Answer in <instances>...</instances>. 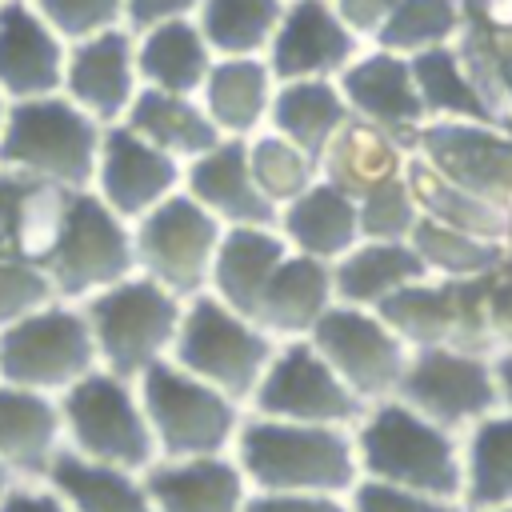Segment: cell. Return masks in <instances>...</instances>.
<instances>
[{"label":"cell","mask_w":512,"mask_h":512,"mask_svg":"<svg viewBox=\"0 0 512 512\" xmlns=\"http://www.w3.org/2000/svg\"><path fill=\"white\" fill-rule=\"evenodd\" d=\"M100 140L104 124L92 120L64 92L12 100L0 128V168L80 192L92 188Z\"/></svg>","instance_id":"cell-3"},{"label":"cell","mask_w":512,"mask_h":512,"mask_svg":"<svg viewBox=\"0 0 512 512\" xmlns=\"http://www.w3.org/2000/svg\"><path fill=\"white\" fill-rule=\"evenodd\" d=\"M272 96H276V76L264 56H216L200 88V104L220 128V136H240V140L268 128Z\"/></svg>","instance_id":"cell-26"},{"label":"cell","mask_w":512,"mask_h":512,"mask_svg":"<svg viewBox=\"0 0 512 512\" xmlns=\"http://www.w3.org/2000/svg\"><path fill=\"white\" fill-rule=\"evenodd\" d=\"M408 152L412 148H404L388 132H380V128H372V124H364V120L352 116L332 136V144L320 152V176L332 180L336 188H344L356 200L368 188L400 176L404 164H408Z\"/></svg>","instance_id":"cell-34"},{"label":"cell","mask_w":512,"mask_h":512,"mask_svg":"<svg viewBox=\"0 0 512 512\" xmlns=\"http://www.w3.org/2000/svg\"><path fill=\"white\" fill-rule=\"evenodd\" d=\"M492 364H496L500 400H504V408H512V348H504V352H492Z\"/></svg>","instance_id":"cell-53"},{"label":"cell","mask_w":512,"mask_h":512,"mask_svg":"<svg viewBox=\"0 0 512 512\" xmlns=\"http://www.w3.org/2000/svg\"><path fill=\"white\" fill-rule=\"evenodd\" d=\"M456 512H464V508H456Z\"/></svg>","instance_id":"cell-57"},{"label":"cell","mask_w":512,"mask_h":512,"mask_svg":"<svg viewBox=\"0 0 512 512\" xmlns=\"http://www.w3.org/2000/svg\"><path fill=\"white\" fill-rule=\"evenodd\" d=\"M156 512H244L252 484L232 452L156 460L144 472Z\"/></svg>","instance_id":"cell-22"},{"label":"cell","mask_w":512,"mask_h":512,"mask_svg":"<svg viewBox=\"0 0 512 512\" xmlns=\"http://www.w3.org/2000/svg\"><path fill=\"white\" fill-rule=\"evenodd\" d=\"M412 152L444 180L512 212V128L472 120H428Z\"/></svg>","instance_id":"cell-15"},{"label":"cell","mask_w":512,"mask_h":512,"mask_svg":"<svg viewBox=\"0 0 512 512\" xmlns=\"http://www.w3.org/2000/svg\"><path fill=\"white\" fill-rule=\"evenodd\" d=\"M364 400L340 380V372L320 356V348L304 340H280L248 412L276 416V420H304V424H344L352 428L364 416Z\"/></svg>","instance_id":"cell-12"},{"label":"cell","mask_w":512,"mask_h":512,"mask_svg":"<svg viewBox=\"0 0 512 512\" xmlns=\"http://www.w3.org/2000/svg\"><path fill=\"white\" fill-rule=\"evenodd\" d=\"M244 512H352L336 492H248Z\"/></svg>","instance_id":"cell-46"},{"label":"cell","mask_w":512,"mask_h":512,"mask_svg":"<svg viewBox=\"0 0 512 512\" xmlns=\"http://www.w3.org/2000/svg\"><path fill=\"white\" fill-rule=\"evenodd\" d=\"M360 476L460 504V432L428 420L400 396L376 400L352 424Z\"/></svg>","instance_id":"cell-2"},{"label":"cell","mask_w":512,"mask_h":512,"mask_svg":"<svg viewBox=\"0 0 512 512\" xmlns=\"http://www.w3.org/2000/svg\"><path fill=\"white\" fill-rule=\"evenodd\" d=\"M360 52H364V40L344 24L332 0H288L264 60L276 84L336 80Z\"/></svg>","instance_id":"cell-17"},{"label":"cell","mask_w":512,"mask_h":512,"mask_svg":"<svg viewBox=\"0 0 512 512\" xmlns=\"http://www.w3.org/2000/svg\"><path fill=\"white\" fill-rule=\"evenodd\" d=\"M376 312L408 348L456 344V348L492 352L484 332V276L476 280L420 276L400 292H392Z\"/></svg>","instance_id":"cell-14"},{"label":"cell","mask_w":512,"mask_h":512,"mask_svg":"<svg viewBox=\"0 0 512 512\" xmlns=\"http://www.w3.org/2000/svg\"><path fill=\"white\" fill-rule=\"evenodd\" d=\"M280 340H272L252 316L228 308L220 296L200 292L184 300V320L172 344V356L192 376L208 380L212 388L228 392L248 408L272 352Z\"/></svg>","instance_id":"cell-7"},{"label":"cell","mask_w":512,"mask_h":512,"mask_svg":"<svg viewBox=\"0 0 512 512\" xmlns=\"http://www.w3.org/2000/svg\"><path fill=\"white\" fill-rule=\"evenodd\" d=\"M508 244H512V236H508Z\"/></svg>","instance_id":"cell-58"},{"label":"cell","mask_w":512,"mask_h":512,"mask_svg":"<svg viewBox=\"0 0 512 512\" xmlns=\"http://www.w3.org/2000/svg\"><path fill=\"white\" fill-rule=\"evenodd\" d=\"M408 60H412V76H416L428 120H472V124L512 128L504 120V112L488 100V92L476 84V76L468 72L456 40L440 44V48H428V52H416Z\"/></svg>","instance_id":"cell-31"},{"label":"cell","mask_w":512,"mask_h":512,"mask_svg":"<svg viewBox=\"0 0 512 512\" xmlns=\"http://www.w3.org/2000/svg\"><path fill=\"white\" fill-rule=\"evenodd\" d=\"M512 504V408H496L460 432V508L492 512Z\"/></svg>","instance_id":"cell-29"},{"label":"cell","mask_w":512,"mask_h":512,"mask_svg":"<svg viewBox=\"0 0 512 512\" xmlns=\"http://www.w3.org/2000/svg\"><path fill=\"white\" fill-rule=\"evenodd\" d=\"M212 64H216V52L192 16L164 20V24L136 32V68H140L144 88L200 96Z\"/></svg>","instance_id":"cell-28"},{"label":"cell","mask_w":512,"mask_h":512,"mask_svg":"<svg viewBox=\"0 0 512 512\" xmlns=\"http://www.w3.org/2000/svg\"><path fill=\"white\" fill-rule=\"evenodd\" d=\"M120 124H128L132 132H140L144 140H152L180 164L196 160L216 140H224L212 116L204 112L200 96H180V92H160V88H140V96L132 100Z\"/></svg>","instance_id":"cell-32"},{"label":"cell","mask_w":512,"mask_h":512,"mask_svg":"<svg viewBox=\"0 0 512 512\" xmlns=\"http://www.w3.org/2000/svg\"><path fill=\"white\" fill-rule=\"evenodd\" d=\"M288 240L280 236L276 224H240V228H224L216 260H212V280L208 292L220 296L228 308L252 316L260 292L268 288L272 272L280 268V260L288 256Z\"/></svg>","instance_id":"cell-27"},{"label":"cell","mask_w":512,"mask_h":512,"mask_svg":"<svg viewBox=\"0 0 512 512\" xmlns=\"http://www.w3.org/2000/svg\"><path fill=\"white\" fill-rule=\"evenodd\" d=\"M68 40L32 8V0H0V92L8 100L56 96L64 88Z\"/></svg>","instance_id":"cell-20"},{"label":"cell","mask_w":512,"mask_h":512,"mask_svg":"<svg viewBox=\"0 0 512 512\" xmlns=\"http://www.w3.org/2000/svg\"><path fill=\"white\" fill-rule=\"evenodd\" d=\"M8 104H12V100H8L4 92H0V128H4V116H8Z\"/></svg>","instance_id":"cell-55"},{"label":"cell","mask_w":512,"mask_h":512,"mask_svg":"<svg viewBox=\"0 0 512 512\" xmlns=\"http://www.w3.org/2000/svg\"><path fill=\"white\" fill-rule=\"evenodd\" d=\"M356 212H360L364 240H408L420 220V208H416V196H412L404 172L368 188L364 196H356Z\"/></svg>","instance_id":"cell-41"},{"label":"cell","mask_w":512,"mask_h":512,"mask_svg":"<svg viewBox=\"0 0 512 512\" xmlns=\"http://www.w3.org/2000/svg\"><path fill=\"white\" fill-rule=\"evenodd\" d=\"M332 304H336L332 264L304 256V252H288L280 260V268L272 272L268 288L260 292L252 320L272 340H304V336H312V328L320 324V316Z\"/></svg>","instance_id":"cell-24"},{"label":"cell","mask_w":512,"mask_h":512,"mask_svg":"<svg viewBox=\"0 0 512 512\" xmlns=\"http://www.w3.org/2000/svg\"><path fill=\"white\" fill-rule=\"evenodd\" d=\"M184 192L200 200L224 228L240 224H276V204L260 192L252 164H248V140L224 136L208 152L184 164Z\"/></svg>","instance_id":"cell-21"},{"label":"cell","mask_w":512,"mask_h":512,"mask_svg":"<svg viewBox=\"0 0 512 512\" xmlns=\"http://www.w3.org/2000/svg\"><path fill=\"white\" fill-rule=\"evenodd\" d=\"M64 452L60 400L0 380V460L20 480H48Z\"/></svg>","instance_id":"cell-23"},{"label":"cell","mask_w":512,"mask_h":512,"mask_svg":"<svg viewBox=\"0 0 512 512\" xmlns=\"http://www.w3.org/2000/svg\"><path fill=\"white\" fill-rule=\"evenodd\" d=\"M48 484L68 500L72 512H156V500L144 484V472L96 464V460H84L68 448L52 464Z\"/></svg>","instance_id":"cell-35"},{"label":"cell","mask_w":512,"mask_h":512,"mask_svg":"<svg viewBox=\"0 0 512 512\" xmlns=\"http://www.w3.org/2000/svg\"><path fill=\"white\" fill-rule=\"evenodd\" d=\"M408 244L424 260L428 276H440V280H476V276H488V272H496V268H504L512 260V244L508 240L472 236V232L448 228V224H440L432 216L416 220Z\"/></svg>","instance_id":"cell-37"},{"label":"cell","mask_w":512,"mask_h":512,"mask_svg":"<svg viewBox=\"0 0 512 512\" xmlns=\"http://www.w3.org/2000/svg\"><path fill=\"white\" fill-rule=\"evenodd\" d=\"M396 396L452 432H468L476 420L504 408L492 352L456 348V344L412 348Z\"/></svg>","instance_id":"cell-11"},{"label":"cell","mask_w":512,"mask_h":512,"mask_svg":"<svg viewBox=\"0 0 512 512\" xmlns=\"http://www.w3.org/2000/svg\"><path fill=\"white\" fill-rule=\"evenodd\" d=\"M460 28H464V0H400L368 44L400 56H416L452 44Z\"/></svg>","instance_id":"cell-39"},{"label":"cell","mask_w":512,"mask_h":512,"mask_svg":"<svg viewBox=\"0 0 512 512\" xmlns=\"http://www.w3.org/2000/svg\"><path fill=\"white\" fill-rule=\"evenodd\" d=\"M420 276H428V268L408 240H360L340 260H332L336 304L356 308H380L392 292Z\"/></svg>","instance_id":"cell-30"},{"label":"cell","mask_w":512,"mask_h":512,"mask_svg":"<svg viewBox=\"0 0 512 512\" xmlns=\"http://www.w3.org/2000/svg\"><path fill=\"white\" fill-rule=\"evenodd\" d=\"M288 0H200L196 24L216 56H264Z\"/></svg>","instance_id":"cell-38"},{"label":"cell","mask_w":512,"mask_h":512,"mask_svg":"<svg viewBox=\"0 0 512 512\" xmlns=\"http://www.w3.org/2000/svg\"><path fill=\"white\" fill-rule=\"evenodd\" d=\"M220 236H224V224L180 188L132 224L136 272H144L156 284H164L168 292L192 300V296L208 292Z\"/></svg>","instance_id":"cell-10"},{"label":"cell","mask_w":512,"mask_h":512,"mask_svg":"<svg viewBox=\"0 0 512 512\" xmlns=\"http://www.w3.org/2000/svg\"><path fill=\"white\" fill-rule=\"evenodd\" d=\"M44 272L60 300L84 304L88 296L128 280L136 272L132 220L112 212L92 188L72 192L56 244L44 256Z\"/></svg>","instance_id":"cell-8"},{"label":"cell","mask_w":512,"mask_h":512,"mask_svg":"<svg viewBox=\"0 0 512 512\" xmlns=\"http://www.w3.org/2000/svg\"><path fill=\"white\" fill-rule=\"evenodd\" d=\"M248 164H252V176H256L260 192L276 204V212L320 180V160L312 152L296 148L292 140H284L272 128L248 136Z\"/></svg>","instance_id":"cell-40"},{"label":"cell","mask_w":512,"mask_h":512,"mask_svg":"<svg viewBox=\"0 0 512 512\" xmlns=\"http://www.w3.org/2000/svg\"><path fill=\"white\" fill-rule=\"evenodd\" d=\"M136 388H140V404H144L160 460L232 452L236 432L248 416L240 400L192 376L176 360L152 364L136 380Z\"/></svg>","instance_id":"cell-5"},{"label":"cell","mask_w":512,"mask_h":512,"mask_svg":"<svg viewBox=\"0 0 512 512\" xmlns=\"http://www.w3.org/2000/svg\"><path fill=\"white\" fill-rule=\"evenodd\" d=\"M496 88H500V104L512 124V36H496Z\"/></svg>","instance_id":"cell-52"},{"label":"cell","mask_w":512,"mask_h":512,"mask_svg":"<svg viewBox=\"0 0 512 512\" xmlns=\"http://www.w3.org/2000/svg\"><path fill=\"white\" fill-rule=\"evenodd\" d=\"M0 512H72V508L48 480H20L0 500Z\"/></svg>","instance_id":"cell-47"},{"label":"cell","mask_w":512,"mask_h":512,"mask_svg":"<svg viewBox=\"0 0 512 512\" xmlns=\"http://www.w3.org/2000/svg\"><path fill=\"white\" fill-rule=\"evenodd\" d=\"M184 188V164L132 132L128 124H108L96 156V176L92 192L120 212L124 220H140L156 204H164L172 192Z\"/></svg>","instance_id":"cell-16"},{"label":"cell","mask_w":512,"mask_h":512,"mask_svg":"<svg viewBox=\"0 0 512 512\" xmlns=\"http://www.w3.org/2000/svg\"><path fill=\"white\" fill-rule=\"evenodd\" d=\"M140 68H136V32L112 28L88 40L68 44V60H64V96L72 104H80L92 120L120 124L132 108V100L140 96Z\"/></svg>","instance_id":"cell-19"},{"label":"cell","mask_w":512,"mask_h":512,"mask_svg":"<svg viewBox=\"0 0 512 512\" xmlns=\"http://www.w3.org/2000/svg\"><path fill=\"white\" fill-rule=\"evenodd\" d=\"M484 332L492 352L512 348V260L484 276Z\"/></svg>","instance_id":"cell-45"},{"label":"cell","mask_w":512,"mask_h":512,"mask_svg":"<svg viewBox=\"0 0 512 512\" xmlns=\"http://www.w3.org/2000/svg\"><path fill=\"white\" fill-rule=\"evenodd\" d=\"M308 340L364 404L396 396L412 356V348L384 324L376 308H356V304H332Z\"/></svg>","instance_id":"cell-13"},{"label":"cell","mask_w":512,"mask_h":512,"mask_svg":"<svg viewBox=\"0 0 512 512\" xmlns=\"http://www.w3.org/2000/svg\"><path fill=\"white\" fill-rule=\"evenodd\" d=\"M16 484H20V476H16V472H12V468L0 460V500H4V496H8Z\"/></svg>","instance_id":"cell-54"},{"label":"cell","mask_w":512,"mask_h":512,"mask_svg":"<svg viewBox=\"0 0 512 512\" xmlns=\"http://www.w3.org/2000/svg\"><path fill=\"white\" fill-rule=\"evenodd\" d=\"M232 456L252 492H336L360 480L356 440L344 424H304L248 412Z\"/></svg>","instance_id":"cell-1"},{"label":"cell","mask_w":512,"mask_h":512,"mask_svg":"<svg viewBox=\"0 0 512 512\" xmlns=\"http://www.w3.org/2000/svg\"><path fill=\"white\" fill-rule=\"evenodd\" d=\"M52 300H60V296H56L44 264L16 256V252H0V332Z\"/></svg>","instance_id":"cell-42"},{"label":"cell","mask_w":512,"mask_h":512,"mask_svg":"<svg viewBox=\"0 0 512 512\" xmlns=\"http://www.w3.org/2000/svg\"><path fill=\"white\" fill-rule=\"evenodd\" d=\"M56 400L64 416L68 452L128 472H148L160 460L136 380L116 376L108 368H92Z\"/></svg>","instance_id":"cell-6"},{"label":"cell","mask_w":512,"mask_h":512,"mask_svg":"<svg viewBox=\"0 0 512 512\" xmlns=\"http://www.w3.org/2000/svg\"><path fill=\"white\" fill-rule=\"evenodd\" d=\"M352 512H456L460 504L416 492V488H400V484H384L372 476H360L348 492Z\"/></svg>","instance_id":"cell-44"},{"label":"cell","mask_w":512,"mask_h":512,"mask_svg":"<svg viewBox=\"0 0 512 512\" xmlns=\"http://www.w3.org/2000/svg\"><path fill=\"white\" fill-rule=\"evenodd\" d=\"M200 0H128V28L132 32H144L152 24H164V20H184V16H196Z\"/></svg>","instance_id":"cell-49"},{"label":"cell","mask_w":512,"mask_h":512,"mask_svg":"<svg viewBox=\"0 0 512 512\" xmlns=\"http://www.w3.org/2000/svg\"><path fill=\"white\" fill-rule=\"evenodd\" d=\"M32 8L56 28L60 40L76 44L112 28H124L128 0H32Z\"/></svg>","instance_id":"cell-43"},{"label":"cell","mask_w":512,"mask_h":512,"mask_svg":"<svg viewBox=\"0 0 512 512\" xmlns=\"http://www.w3.org/2000/svg\"><path fill=\"white\" fill-rule=\"evenodd\" d=\"M336 84L356 120L388 132L404 148H416V136L428 124V112H424L408 56L364 44V52L336 76Z\"/></svg>","instance_id":"cell-18"},{"label":"cell","mask_w":512,"mask_h":512,"mask_svg":"<svg viewBox=\"0 0 512 512\" xmlns=\"http://www.w3.org/2000/svg\"><path fill=\"white\" fill-rule=\"evenodd\" d=\"M464 12H472L496 36H512V0H464Z\"/></svg>","instance_id":"cell-51"},{"label":"cell","mask_w":512,"mask_h":512,"mask_svg":"<svg viewBox=\"0 0 512 512\" xmlns=\"http://www.w3.org/2000/svg\"><path fill=\"white\" fill-rule=\"evenodd\" d=\"M100 368L88 316L72 300H52L0 332V380L48 396L68 392Z\"/></svg>","instance_id":"cell-9"},{"label":"cell","mask_w":512,"mask_h":512,"mask_svg":"<svg viewBox=\"0 0 512 512\" xmlns=\"http://www.w3.org/2000/svg\"><path fill=\"white\" fill-rule=\"evenodd\" d=\"M80 308L88 316L100 368L128 380H140L152 364L172 356L184 320V296L168 292L144 272L88 296Z\"/></svg>","instance_id":"cell-4"},{"label":"cell","mask_w":512,"mask_h":512,"mask_svg":"<svg viewBox=\"0 0 512 512\" xmlns=\"http://www.w3.org/2000/svg\"><path fill=\"white\" fill-rule=\"evenodd\" d=\"M276 228H280V236L288 240L292 252L316 256L324 264L340 260L348 248H356L364 240L356 200L324 176L276 212Z\"/></svg>","instance_id":"cell-25"},{"label":"cell","mask_w":512,"mask_h":512,"mask_svg":"<svg viewBox=\"0 0 512 512\" xmlns=\"http://www.w3.org/2000/svg\"><path fill=\"white\" fill-rule=\"evenodd\" d=\"M492 512H512V504H508V508H492Z\"/></svg>","instance_id":"cell-56"},{"label":"cell","mask_w":512,"mask_h":512,"mask_svg":"<svg viewBox=\"0 0 512 512\" xmlns=\"http://www.w3.org/2000/svg\"><path fill=\"white\" fill-rule=\"evenodd\" d=\"M28 176H16L0 168V252H16V228H20V200H24Z\"/></svg>","instance_id":"cell-50"},{"label":"cell","mask_w":512,"mask_h":512,"mask_svg":"<svg viewBox=\"0 0 512 512\" xmlns=\"http://www.w3.org/2000/svg\"><path fill=\"white\" fill-rule=\"evenodd\" d=\"M348 120H352V108H348L336 80H284V84H276L268 128L280 132L284 140H292L296 148L312 152L316 160Z\"/></svg>","instance_id":"cell-33"},{"label":"cell","mask_w":512,"mask_h":512,"mask_svg":"<svg viewBox=\"0 0 512 512\" xmlns=\"http://www.w3.org/2000/svg\"><path fill=\"white\" fill-rule=\"evenodd\" d=\"M404 176H408V188L416 196L420 216H432V220H440L448 228H460V232H472V236H488V240H508L512 236V212L508 208H496V204L464 192L460 184L444 180L416 152H408Z\"/></svg>","instance_id":"cell-36"},{"label":"cell","mask_w":512,"mask_h":512,"mask_svg":"<svg viewBox=\"0 0 512 512\" xmlns=\"http://www.w3.org/2000/svg\"><path fill=\"white\" fill-rule=\"evenodd\" d=\"M336 4V12L344 16V24L368 44L376 32H380V24L392 16V8L400 4V0H332Z\"/></svg>","instance_id":"cell-48"}]
</instances>
